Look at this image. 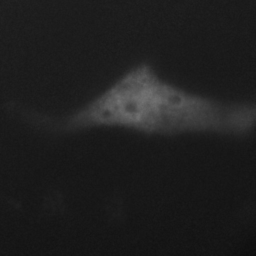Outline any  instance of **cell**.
I'll return each instance as SVG.
<instances>
[{
    "mask_svg": "<svg viewBox=\"0 0 256 256\" xmlns=\"http://www.w3.org/2000/svg\"><path fill=\"white\" fill-rule=\"evenodd\" d=\"M254 106L226 105L189 94L162 81L146 65L121 78L97 99L61 121L34 111L31 126L74 130L90 126H121L148 133L185 131L247 132Z\"/></svg>",
    "mask_w": 256,
    "mask_h": 256,
    "instance_id": "6da1fadb",
    "label": "cell"
}]
</instances>
